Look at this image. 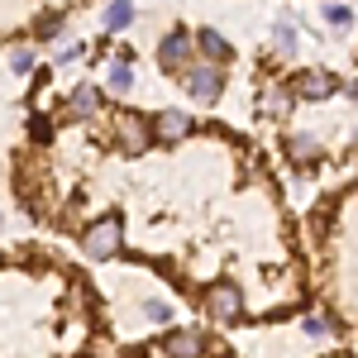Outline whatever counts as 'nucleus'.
<instances>
[{"label":"nucleus","instance_id":"nucleus-1","mask_svg":"<svg viewBox=\"0 0 358 358\" xmlns=\"http://www.w3.org/2000/svg\"><path fill=\"white\" fill-rule=\"evenodd\" d=\"M120 239H124L120 215H101V220L82 234V248L91 253V258H115V253H120Z\"/></svg>","mask_w":358,"mask_h":358},{"label":"nucleus","instance_id":"nucleus-2","mask_svg":"<svg viewBox=\"0 0 358 358\" xmlns=\"http://www.w3.org/2000/svg\"><path fill=\"white\" fill-rule=\"evenodd\" d=\"M187 91H192V101H220V91H224V72H220V62H196L192 72H187Z\"/></svg>","mask_w":358,"mask_h":358},{"label":"nucleus","instance_id":"nucleus-3","mask_svg":"<svg viewBox=\"0 0 358 358\" xmlns=\"http://www.w3.org/2000/svg\"><path fill=\"white\" fill-rule=\"evenodd\" d=\"M334 91H339V77H334V72H320V67L292 77V96H296V101H330Z\"/></svg>","mask_w":358,"mask_h":358},{"label":"nucleus","instance_id":"nucleus-4","mask_svg":"<svg viewBox=\"0 0 358 358\" xmlns=\"http://www.w3.org/2000/svg\"><path fill=\"white\" fill-rule=\"evenodd\" d=\"M206 310H210L215 320H239V315H244V292H239L234 282H215V287L206 292Z\"/></svg>","mask_w":358,"mask_h":358},{"label":"nucleus","instance_id":"nucleus-5","mask_svg":"<svg viewBox=\"0 0 358 358\" xmlns=\"http://www.w3.org/2000/svg\"><path fill=\"white\" fill-rule=\"evenodd\" d=\"M192 48H196V38H192V34L172 29L163 43H158V67H163V72H182V67L192 62Z\"/></svg>","mask_w":358,"mask_h":358},{"label":"nucleus","instance_id":"nucleus-6","mask_svg":"<svg viewBox=\"0 0 358 358\" xmlns=\"http://www.w3.org/2000/svg\"><path fill=\"white\" fill-rule=\"evenodd\" d=\"M148 143H153V120L124 110L120 115V148H124V153H143Z\"/></svg>","mask_w":358,"mask_h":358},{"label":"nucleus","instance_id":"nucleus-7","mask_svg":"<svg viewBox=\"0 0 358 358\" xmlns=\"http://www.w3.org/2000/svg\"><path fill=\"white\" fill-rule=\"evenodd\" d=\"M187 134H192V115H182V110L153 115V138H163V143H182Z\"/></svg>","mask_w":358,"mask_h":358},{"label":"nucleus","instance_id":"nucleus-8","mask_svg":"<svg viewBox=\"0 0 358 358\" xmlns=\"http://www.w3.org/2000/svg\"><path fill=\"white\" fill-rule=\"evenodd\" d=\"M196 48H201L206 62H220V67L234 57V48H229V38H224L220 29H201V34H196Z\"/></svg>","mask_w":358,"mask_h":358},{"label":"nucleus","instance_id":"nucleus-9","mask_svg":"<svg viewBox=\"0 0 358 358\" xmlns=\"http://www.w3.org/2000/svg\"><path fill=\"white\" fill-rule=\"evenodd\" d=\"M206 354V339L196 330H177V334H167V358H201Z\"/></svg>","mask_w":358,"mask_h":358},{"label":"nucleus","instance_id":"nucleus-10","mask_svg":"<svg viewBox=\"0 0 358 358\" xmlns=\"http://www.w3.org/2000/svg\"><path fill=\"white\" fill-rule=\"evenodd\" d=\"M129 24H134V0H110V10H106V29H110V34H124Z\"/></svg>","mask_w":358,"mask_h":358},{"label":"nucleus","instance_id":"nucleus-11","mask_svg":"<svg viewBox=\"0 0 358 358\" xmlns=\"http://www.w3.org/2000/svg\"><path fill=\"white\" fill-rule=\"evenodd\" d=\"M96 110H101V91L91 82H82L72 91V115H96Z\"/></svg>","mask_w":358,"mask_h":358},{"label":"nucleus","instance_id":"nucleus-12","mask_svg":"<svg viewBox=\"0 0 358 358\" xmlns=\"http://www.w3.org/2000/svg\"><path fill=\"white\" fill-rule=\"evenodd\" d=\"M287 153H292L296 163H315V158H320V143H315L310 134H292L287 138Z\"/></svg>","mask_w":358,"mask_h":358},{"label":"nucleus","instance_id":"nucleus-13","mask_svg":"<svg viewBox=\"0 0 358 358\" xmlns=\"http://www.w3.org/2000/svg\"><path fill=\"white\" fill-rule=\"evenodd\" d=\"M129 86H134V67H129L124 57H115V62H110V91H115V96H124Z\"/></svg>","mask_w":358,"mask_h":358},{"label":"nucleus","instance_id":"nucleus-14","mask_svg":"<svg viewBox=\"0 0 358 358\" xmlns=\"http://www.w3.org/2000/svg\"><path fill=\"white\" fill-rule=\"evenodd\" d=\"M287 106H292V86H268V91H263V110L268 115L287 110Z\"/></svg>","mask_w":358,"mask_h":358},{"label":"nucleus","instance_id":"nucleus-15","mask_svg":"<svg viewBox=\"0 0 358 358\" xmlns=\"http://www.w3.org/2000/svg\"><path fill=\"white\" fill-rule=\"evenodd\" d=\"M273 48L282 57H292V53H296V29H292V24H277L273 29Z\"/></svg>","mask_w":358,"mask_h":358},{"label":"nucleus","instance_id":"nucleus-16","mask_svg":"<svg viewBox=\"0 0 358 358\" xmlns=\"http://www.w3.org/2000/svg\"><path fill=\"white\" fill-rule=\"evenodd\" d=\"M34 67H38V62H34L29 48H15V53H10V72H15V77H29Z\"/></svg>","mask_w":358,"mask_h":358},{"label":"nucleus","instance_id":"nucleus-17","mask_svg":"<svg viewBox=\"0 0 358 358\" xmlns=\"http://www.w3.org/2000/svg\"><path fill=\"white\" fill-rule=\"evenodd\" d=\"M334 330V315H325V310H320V315H306V334H330Z\"/></svg>","mask_w":358,"mask_h":358},{"label":"nucleus","instance_id":"nucleus-18","mask_svg":"<svg viewBox=\"0 0 358 358\" xmlns=\"http://www.w3.org/2000/svg\"><path fill=\"white\" fill-rule=\"evenodd\" d=\"M325 20H330L334 29H344V24H354V15L344 10V5H325Z\"/></svg>","mask_w":358,"mask_h":358},{"label":"nucleus","instance_id":"nucleus-19","mask_svg":"<svg viewBox=\"0 0 358 358\" xmlns=\"http://www.w3.org/2000/svg\"><path fill=\"white\" fill-rule=\"evenodd\" d=\"M57 34H62V20H43L38 24V38H57Z\"/></svg>","mask_w":358,"mask_h":358},{"label":"nucleus","instance_id":"nucleus-20","mask_svg":"<svg viewBox=\"0 0 358 358\" xmlns=\"http://www.w3.org/2000/svg\"><path fill=\"white\" fill-rule=\"evenodd\" d=\"M29 129H34V138H48V134H53V124H48L43 115H34V124H29Z\"/></svg>","mask_w":358,"mask_h":358},{"label":"nucleus","instance_id":"nucleus-21","mask_svg":"<svg viewBox=\"0 0 358 358\" xmlns=\"http://www.w3.org/2000/svg\"><path fill=\"white\" fill-rule=\"evenodd\" d=\"M143 315H148V320H167V306L163 301H148V306H143Z\"/></svg>","mask_w":358,"mask_h":358},{"label":"nucleus","instance_id":"nucleus-22","mask_svg":"<svg viewBox=\"0 0 358 358\" xmlns=\"http://www.w3.org/2000/svg\"><path fill=\"white\" fill-rule=\"evenodd\" d=\"M349 96H354V101H358V82H349Z\"/></svg>","mask_w":358,"mask_h":358}]
</instances>
